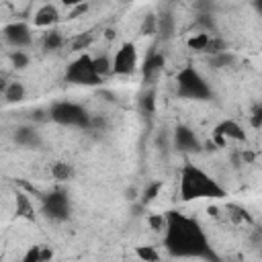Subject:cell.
Here are the masks:
<instances>
[{
    "mask_svg": "<svg viewBox=\"0 0 262 262\" xmlns=\"http://www.w3.org/2000/svg\"><path fill=\"white\" fill-rule=\"evenodd\" d=\"M166 215H168V223L164 229V246L172 256L207 258V260L217 258L199 221L176 211H170Z\"/></svg>",
    "mask_w": 262,
    "mask_h": 262,
    "instance_id": "1",
    "label": "cell"
},
{
    "mask_svg": "<svg viewBox=\"0 0 262 262\" xmlns=\"http://www.w3.org/2000/svg\"><path fill=\"white\" fill-rule=\"evenodd\" d=\"M225 190L219 182L209 176L205 170L196 168L194 164H184L180 172V199L182 201H196V199H221Z\"/></svg>",
    "mask_w": 262,
    "mask_h": 262,
    "instance_id": "2",
    "label": "cell"
},
{
    "mask_svg": "<svg viewBox=\"0 0 262 262\" xmlns=\"http://www.w3.org/2000/svg\"><path fill=\"white\" fill-rule=\"evenodd\" d=\"M47 117L51 121H55L57 125H63V127H82V129H88L90 127V119H92L82 104L72 102V100L53 102L49 106V111H47Z\"/></svg>",
    "mask_w": 262,
    "mask_h": 262,
    "instance_id": "3",
    "label": "cell"
},
{
    "mask_svg": "<svg viewBox=\"0 0 262 262\" xmlns=\"http://www.w3.org/2000/svg\"><path fill=\"white\" fill-rule=\"evenodd\" d=\"M176 90H178V96L188 98V100H207L213 94L211 86L207 84V80L192 66H186V68H182L178 72Z\"/></svg>",
    "mask_w": 262,
    "mask_h": 262,
    "instance_id": "4",
    "label": "cell"
},
{
    "mask_svg": "<svg viewBox=\"0 0 262 262\" xmlns=\"http://www.w3.org/2000/svg\"><path fill=\"white\" fill-rule=\"evenodd\" d=\"M66 80L70 84H80V86H92V84H98L100 82V76L96 74L94 70V63H92V57L90 55H80L76 57L68 70H66Z\"/></svg>",
    "mask_w": 262,
    "mask_h": 262,
    "instance_id": "5",
    "label": "cell"
},
{
    "mask_svg": "<svg viewBox=\"0 0 262 262\" xmlns=\"http://www.w3.org/2000/svg\"><path fill=\"white\" fill-rule=\"evenodd\" d=\"M41 207H43V213L53 221H66L70 219V213H72V203L63 188H55L49 194H45Z\"/></svg>",
    "mask_w": 262,
    "mask_h": 262,
    "instance_id": "6",
    "label": "cell"
},
{
    "mask_svg": "<svg viewBox=\"0 0 262 262\" xmlns=\"http://www.w3.org/2000/svg\"><path fill=\"white\" fill-rule=\"evenodd\" d=\"M137 68V49L133 43H123L117 53L113 55V72L117 76H127L133 74V70Z\"/></svg>",
    "mask_w": 262,
    "mask_h": 262,
    "instance_id": "7",
    "label": "cell"
},
{
    "mask_svg": "<svg viewBox=\"0 0 262 262\" xmlns=\"http://www.w3.org/2000/svg\"><path fill=\"white\" fill-rule=\"evenodd\" d=\"M4 41L14 49H25L33 43V31L27 23H10L4 27Z\"/></svg>",
    "mask_w": 262,
    "mask_h": 262,
    "instance_id": "8",
    "label": "cell"
},
{
    "mask_svg": "<svg viewBox=\"0 0 262 262\" xmlns=\"http://www.w3.org/2000/svg\"><path fill=\"white\" fill-rule=\"evenodd\" d=\"M172 143H174V147H176L178 151H182V154H194V151L201 149V141H199L196 133H194L190 127H186V125H178V127L174 129V133H172Z\"/></svg>",
    "mask_w": 262,
    "mask_h": 262,
    "instance_id": "9",
    "label": "cell"
},
{
    "mask_svg": "<svg viewBox=\"0 0 262 262\" xmlns=\"http://www.w3.org/2000/svg\"><path fill=\"white\" fill-rule=\"evenodd\" d=\"M215 137L219 141H225V139H231V141H246V131L242 129L239 123L231 121V119H225L221 121L217 127H215Z\"/></svg>",
    "mask_w": 262,
    "mask_h": 262,
    "instance_id": "10",
    "label": "cell"
},
{
    "mask_svg": "<svg viewBox=\"0 0 262 262\" xmlns=\"http://www.w3.org/2000/svg\"><path fill=\"white\" fill-rule=\"evenodd\" d=\"M59 20V10L55 4H43L37 8L35 16H33V25L39 29H53V25Z\"/></svg>",
    "mask_w": 262,
    "mask_h": 262,
    "instance_id": "11",
    "label": "cell"
},
{
    "mask_svg": "<svg viewBox=\"0 0 262 262\" xmlns=\"http://www.w3.org/2000/svg\"><path fill=\"white\" fill-rule=\"evenodd\" d=\"M14 143L20 145V147L37 149V147H41L43 139H41V135H39V131H37L35 127L23 125V127H18V129L14 131Z\"/></svg>",
    "mask_w": 262,
    "mask_h": 262,
    "instance_id": "12",
    "label": "cell"
},
{
    "mask_svg": "<svg viewBox=\"0 0 262 262\" xmlns=\"http://www.w3.org/2000/svg\"><path fill=\"white\" fill-rule=\"evenodd\" d=\"M164 66H166L164 55L158 53V51H154V53H149V55L145 57V61H143V76H145L147 80H151L154 76H158V74L164 70Z\"/></svg>",
    "mask_w": 262,
    "mask_h": 262,
    "instance_id": "13",
    "label": "cell"
},
{
    "mask_svg": "<svg viewBox=\"0 0 262 262\" xmlns=\"http://www.w3.org/2000/svg\"><path fill=\"white\" fill-rule=\"evenodd\" d=\"M25 94H27V88H25V84L18 82V80L8 82V84L4 86V90H2V96H4V100H6L8 104H16V102L25 100Z\"/></svg>",
    "mask_w": 262,
    "mask_h": 262,
    "instance_id": "14",
    "label": "cell"
},
{
    "mask_svg": "<svg viewBox=\"0 0 262 262\" xmlns=\"http://www.w3.org/2000/svg\"><path fill=\"white\" fill-rule=\"evenodd\" d=\"M174 31H176V18H174L170 12L158 16V33H160L164 39H172V37H174Z\"/></svg>",
    "mask_w": 262,
    "mask_h": 262,
    "instance_id": "15",
    "label": "cell"
},
{
    "mask_svg": "<svg viewBox=\"0 0 262 262\" xmlns=\"http://www.w3.org/2000/svg\"><path fill=\"white\" fill-rule=\"evenodd\" d=\"M63 45V35L55 29H47V33L43 35V49L45 51H57Z\"/></svg>",
    "mask_w": 262,
    "mask_h": 262,
    "instance_id": "16",
    "label": "cell"
},
{
    "mask_svg": "<svg viewBox=\"0 0 262 262\" xmlns=\"http://www.w3.org/2000/svg\"><path fill=\"white\" fill-rule=\"evenodd\" d=\"M51 176L57 182H66V180H70L74 176V168L68 162H55V164H51Z\"/></svg>",
    "mask_w": 262,
    "mask_h": 262,
    "instance_id": "17",
    "label": "cell"
},
{
    "mask_svg": "<svg viewBox=\"0 0 262 262\" xmlns=\"http://www.w3.org/2000/svg\"><path fill=\"white\" fill-rule=\"evenodd\" d=\"M211 37H213V35L199 31V33H194V35H192V37L186 41V45H188L192 51H201V53H205V49H207V45H209Z\"/></svg>",
    "mask_w": 262,
    "mask_h": 262,
    "instance_id": "18",
    "label": "cell"
},
{
    "mask_svg": "<svg viewBox=\"0 0 262 262\" xmlns=\"http://www.w3.org/2000/svg\"><path fill=\"white\" fill-rule=\"evenodd\" d=\"M92 63H94V70H96V74L102 78V76H106V74H113V57H108V55H96V57H92Z\"/></svg>",
    "mask_w": 262,
    "mask_h": 262,
    "instance_id": "19",
    "label": "cell"
},
{
    "mask_svg": "<svg viewBox=\"0 0 262 262\" xmlns=\"http://www.w3.org/2000/svg\"><path fill=\"white\" fill-rule=\"evenodd\" d=\"M209 63H211L213 68H229L231 63H235V55L225 49V51H221V53L209 55Z\"/></svg>",
    "mask_w": 262,
    "mask_h": 262,
    "instance_id": "20",
    "label": "cell"
},
{
    "mask_svg": "<svg viewBox=\"0 0 262 262\" xmlns=\"http://www.w3.org/2000/svg\"><path fill=\"white\" fill-rule=\"evenodd\" d=\"M139 33L145 37H151L158 33V16L156 14H145L141 25H139Z\"/></svg>",
    "mask_w": 262,
    "mask_h": 262,
    "instance_id": "21",
    "label": "cell"
},
{
    "mask_svg": "<svg viewBox=\"0 0 262 262\" xmlns=\"http://www.w3.org/2000/svg\"><path fill=\"white\" fill-rule=\"evenodd\" d=\"M47 258H51V252H49V250H43L41 246H33V248L23 256L25 262H41V260H47Z\"/></svg>",
    "mask_w": 262,
    "mask_h": 262,
    "instance_id": "22",
    "label": "cell"
},
{
    "mask_svg": "<svg viewBox=\"0 0 262 262\" xmlns=\"http://www.w3.org/2000/svg\"><path fill=\"white\" fill-rule=\"evenodd\" d=\"M196 27H199V31L209 33V35H211V33L215 35V31H217V25H215V20H213V16H211L209 12L196 16Z\"/></svg>",
    "mask_w": 262,
    "mask_h": 262,
    "instance_id": "23",
    "label": "cell"
},
{
    "mask_svg": "<svg viewBox=\"0 0 262 262\" xmlns=\"http://www.w3.org/2000/svg\"><path fill=\"white\" fill-rule=\"evenodd\" d=\"M16 215H23V217H33V205L29 203V199L18 192L16 194Z\"/></svg>",
    "mask_w": 262,
    "mask_h": 262,
    "instance_id": "24",
    "label": "cell"
},
{
    "mask_svg": "<svg viewBox=\"0 0 262 262\" xmlns=\"http://www.w3.org/2000/svg\"><path fill=\"white\" fill-rule=\"evenodd\" d=\"M10 61H12V66H14L16 70H23V68L29 66L31 57H29L27 51H23V49H14V51L10 53Z\"/></svg>",
    "mask_w": 262,
    "mask_h": 262,
    "instance_id": "25",
    "label": "cell"
},
{
    "mask_svg": "<svg viewBox=\"0 0 262 262\" xmlns=\"http://www.w3.org/2000/svg\"><path fill=\"white\" fill-rule=\"evenodd\" d=\"M225 49H227V43H225L219 35H213L211 41H209V45H207V49H205V53H207V55H215V53H221V51H225Z\"/></svg>",
    "mask_w": 262,
    "mask_h": 262,
    "instance_id": "26",
    "label": "cell"
},
{
    "mask_svg": "<svg viewBox=\"0 0 262 262\" xmlns=\"http://www.w3.org/2000/svg\"><path fill=\"white\" fill-rule=\"evenodd\" d=\"M162 182H151L145 190H143V199H141V205H147V203H151V201H156V196L160 194V190H162Z\"/></svg>",
    "mask_w": 262,
    "mask_h": 262,
    "instance_id": "27",
    "label": "cell"
},
{
    "mask_svg": "<svg viewBox=\"0 0 262 262\" xmlns=\"http://www.w3.org/2000/svg\"><path fill=\"white\" fill-rule=\"evenodd\" d=\"M147 223L151 225L154 231H164L168 223V215H147Z\"/></svg>",
    "mask_w": 262,
    "mask_h": 262,
    "instance_id": "28",
    "label": "cell"
},
{
    "mask_svg": "<svg viewBox=\"0 0 262 262\" xmlns=\"http://www.w3.org/2000/svg\"><path fill=\"white\" fill-rule=\"evenodd\" d=\"M135 254L141 258V260H160V254L154 250V246H139L135 250Z\"/></svg>",
    "mask_w": 262,
    "mask_h": 262,
    "instance_id": "29",
    "label": "cell"
},
{
    "mask_svg": "<svg viewBox=\"0 0 262 262\" xmlns=\"http://www.w3.org/2000/svg\"><path fill=\"white\" fill-rule=\"evenodd\" d=\"M92 33H84V35H78L76 39H74V43H72V47L76 49V51H82V49H86L90 43H92Z\"/></svg>",
    "mask_w": 262,
    "mask_h": 262,
    "instance_id": "30",
    "label": "cell"
},
{
    "mask_svg": "<svg viewBox=\"0 0 262 262\" xmlns=\"http://www.w3.org/2000/svg\"><path fill=\"white\" fill-rule=\"evenodd\" d=\"M141 108H143L145 113H154V108H156V92H154V90H149V92L143 94V98H141Z\"/></svg>",
    "mask_w": 262,
    "mask_h": 262,
    "instance_id": "31",
    "label": "cell"
},
{
    "mask_svg": "<svg viewBox=\"0 0 262 262\" xmlns=\"http://www.w3.org/2000/svg\"><path fill=\"white\" fill-rule=\"evenodd\" d=\"M250 125L256 127V129L262 127V102H258V104L252 108V113H250Z\"/></svg>",
    "mask_w": 262,
    "mask_h": 262,
    "instance_id": "32",
    "label": "cell"
},
{
    "mask_svg": "<svg viewBox=\"0 0 262 262\" xmlns=\"http://www.w3.org/2000/svg\"><path fill=\"white\" fill-rule=\"evenodd\" d=\"M84 2H88V0H61V4H63V6H68V8L80 6V4H84Z\"/></svg>",
    "mask_w": 262,
    "mask_h": 262,
    "instance_id": "33",
    "label": "cell"
},
{
    "mask_svg": "<svg viewBox=\"0 0 262 262\" xmlns=\"http://www.w3.org/2000/svg\"><path fill=\"white\" fill-rule=\"evenodd\" d=\"M254 10L262 16V0H254Z\"/></svg>",
    "mask_w": 262,
    "mask_h": 262,
    "instance_id": "34",
    "label": "cell"
}]
</instances>
